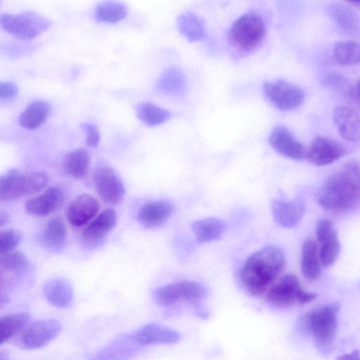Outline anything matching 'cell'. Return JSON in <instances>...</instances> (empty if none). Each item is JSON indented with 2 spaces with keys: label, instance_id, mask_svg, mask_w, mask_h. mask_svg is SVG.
I'll use <instances>...</instances> for the list:
<instances>
[{
  "label": "cell",
  "instance_id": "obj_3",
  "mask_svg": "<svg viewBox=\"0 0 360 360\" xmlns=\"http://www.w3.org/2000/svg\"><path fill=\"white\" fill-rule=\"evenodd\" d=\"M266 32L265 22L256 12H248L232 24L228 35L229 45L240 53H249L262 43Z\"/></svg>",
  "mask_w": 360,
  "mask_h": 360
},
{
  "label": "cell",
  "instance_id": "obj_40",
  "mask_svg": "<svg viewBox=\"0 0 360 360\" xmlns=\"http://www.w3.org/2000/svg\"><path fill=\"white\" fill-rule=\"evenodd\" d=\"M18 94V87L13 82H0V98L1 100H10L13 98Z\"/></svg>",
  "mask_w": 360,
  "mask_h": 360
},
{
  "label": "cell",
  "instance_id": "obj_13",
  "mask_svg": "<svg viewBox=\"0 0 360 360\" xmlns=\"http://www.w3.org/2000/svg\"><path fill=\"white\" fill-rule=\"evenodd\" d=\"M117 214L114 209L108 208L97 215L84 229L82 234L84 243L91 248L101 245L115 227Z\"/></svg>",
  "mask_w": 360,
  "mask_h": 360
},
{
  "label": "cell",
  "instance_id": "obj_19",
  "mask_svg": "<svg viewBox=\"0 0 360 360\" xmlns=\"http://www.w3.org/2000/svg\"><path fill=\"white\" fill-rule=\"evenodd\" d=\"M174 207L171 202L158 200L143 205L138 211L139 222L146 228L157 227L164 224L171 216Z\"/></svg>",
  "mask_w": 360,
  "mask_h": 360
},
{
  "label": "cell",
  "instance_id": "obj_4",
  "mask_svg": "<svg viewBox=\"0 0 360 360\" xmlns=\"http://www.w3.org/2000/svg\"><path fill=\"white\" fill-rule=\"evenodd\" d=\"M48 181L47 174L43 172L23 173L11 169L0 179V199L11 201L37 193L46 187Z\"/></svg>",
  "mask_w": 360,
  "mask_h": 360
},
{
  "label": "cell",
  "instance_id": "obj_33",
  "mask_svg": "<svg viewBox=\"0 0 360 360\" xmlns=\"http://www.w3.org/2000/svg\"><path fill=\"white\" fill-rule=\"evenodd\" d=\"M138 118L148 126H156L167 121L170 112L152 103H141L136 107Z\"/></svg>",
  "mask_w": 360,
  "mask_h": 360
},
{
  "label": "cell",
  "instance_id": "obj_34",
  "mask_svg": "<svg viewBox=\"0 0 360 360\" xmlns=\"http://www.w3.org/2000/svg\"><path fill=\"white\" fill-rule=\"evenodd\" d=\"M336 61L345 66L355 65L360 63V43L354 41L337 42L333 48Z\"/></svg>",
  "mask_w": 360,
  "mask_h": 360
},
{
  "label": "cell",
  "instance_id": "obj_12",
  "mask_svg": "<svg viewBox=\"0 0 360 360\" xmlns=\"http://www.w3.org/2000/svg\"><path fill=\"white\" fill-rule=\"evenodd\" d=\"M346 153V149L340 143L325 136H316L306 151L307 160L317 166L328 165Z\"/></svg>",
  "mask_w": 360,
  "mask_h": 360
},
{
  "label": "cell",
  "instance_id": "obj_32",
  "mask_svg": "<svg viewBox=\"0 0 360 360\" xmlns=\"http://www.w3.org/2000/svg\"><path fill=\"white\" fill-rule=\"evenodd\" d=\"M127 13V8L124 4L107 1L97 4L94 16L99 22L113 23L122 20Z\"/></svg>",
  "mask_w": 360,
  "mask_h": 360
},
{
  "label": "cell",
  "instance_id": "obj_21",
  "mask_svg": "<svg viewBox=\"0 0 360 360\" xmlns=\"http://www.w3.org/2000/svg\"><path fill=\"white\" fill-rule=\"evenodd\" d=\"M139 346L132 335H125L114 340L98 351L90 360H129Z\"/></svg>",
  "mask_w": 360,
  "mask_h": 360
},
{
  "label": "cell",
  "instance_id": "obj_29",
  "mask_svg": "<svg viewBox=\"0 0 360 360\" xmlns=\"http://www.w3.org/2000/svg\"><path fill=\"white\" fill-rule=\"evenodd\" d=\"M177 28L180 34L191 42L202 40L205 36L202 21L191 11L184 12L178 17Z\"/></svg>",
  "mask_w": 360,
  "mask_h": 360
},
{
  "label": "cell",
  "instance_id": "obj_16",
  "mask_svg": "<svg viewBox=\"0 0 360 360\" xmlns=\"http://www.w3.org/2000/svg\"><path fill=\"white\" fill-rule=\"evenodd\" d=\"M65 200L63 191L56 187L47 188L42 193L29 198L25 204L26 210L31 214L44 217L58 210Z\"/></svg>",
  "mask_w": 360,
  "mask_h": 360
},
{
  "label": "cell",
  "instance_id": "obj_38",
  "mask_svg": "<svg viewBox=\"0 0 360 360\" xmlns=\"http://www.w3.org/2000/svg\"><path fill=\"white\" fill-rule=\"evenodd\" d=\"M336 235V230L330 220L323 219L317 223L316 236L319 243Z\"/></svg>",
  "mask_w": 360,
  "mask_h": 360
},
{
  "label": "cell",
  "instance_id": "obj_11",
  "mask_svg": "<svg viewBox=\"0 0 360 360\" xmlns=\"http://www.w3.org/2000/svg\"><path fill=\"white\" fill-rule=\"evenodd\" d=\"M301 289L297 278L287 274L275 281L265 292V300L270 305L285 308L297 302V296Z\"/></svg>",
  "mask_w": 360,
  "mask_h": 360
},
{
  "label": "cell",
  "instance_id": "obj_39",
  "mask_svg": "<svg viewBox=\"0 0 360 360\" xmlns=\"http://www.w3.org/2000/svg\"><path fill=\"white\" fill-rule=\"evenodd\" d=\"M80 127L86 134V144L91 148H96L100 142V133L97 127L89 123H83Z\"/></svg>",
  "mask_w": 360,
  "mask_h": 360
},
{
  "label": "cell",
  "instance_id": "obj_24",
  "mask_svg": "<svg viewBox=\"0 0 360 360\" xmlns=\"http://www.w3.org/2000/svg\"><path fill=\"white\" fill-rule=\"evenodd\" d=\"M329 13L344 32L353 36L360 34L359 16L351 8L339 3L332 4L329 6Z\"/></svg>",
  "mask_w": 360,
  "mask_h": 360
},
{
  "label": "cell",
  "instance_id": "obj_43",
  "mask_svg": "<svg viewBox=\"0 0 360 360\" xmlns=\"http://www.w3.org/2000/svg\"><path fill=\"white\" fill-rule=\"evenodd\" d=\"M8 221V216L6 213L1 212L0 214V225L3 226Z\"/></svg>",
  "mask_w": 360,
  "mask_h": 360
},
{
  "label": "cell",
  "instance_id": "obj_42",
  "mask_svg": "<svg viewBox=\"0 0 360 360\" xmlns=\"http://www.w3.org/2000/svg\"><path fill=\"white\" fill-rule=\"evenodd\" d=\"M336 360H360V353L358 350H354L338 356Z\"/></svg>",
  "mask_w": 360,
  "mask_h": 360
},
{
  "label": "cell",
  "instance_id": "obj_45",
  "mask_svg": "<svg viewBox=\"0 0 360 360\" xmlns=\"http://www.w3.org/2000/svg\"><path fill=\"white\" fill-rule=\"evenodd\" d=\"M0 360H10L8 354L5 351H1L0 353Z\"/></svg>",
  "mask_w": 360,
  "mask_h": 360
},
{
  "label": "cell",
  "instance_id": "obj_44",
  "mask_svg": "<svg viewBox=\"0 0 360 360\" xmlns=\"http://www.w3.org/2000/svg\"><path fill=\"white\" fill-rule=\"evenodd\" d=\"M354 94L357 100L360 102V79L357 82L354 88Z\"/></svg>",
  "mask_w": 360,
  "mask_h": 360
},
{
  "label": "cell",
  "instance_id": "obj_22",
  "mask_svg": "<svg viewBox=\"0 0 360 360\" xmlns=\"http://www.w3.org/2000/svg\"><path fill=\"white\" fill-rule=\"evenodd\" d=\"M43 292L46 300L58 308H66L72 302L73 290L71 285L63 278H53L46 283Z\"/></svg>",
  "mask_w": 360,
  "mask_h": 360
},
{
  "label": "cell",
  "instance_id": "obj_30",
  "mask_svg": "<svg viewBox=\"0 0 360 360\" xmlns=\"http://www.w3.org/2000/svg\"><path fill=\"white\" fill-rule=\"evenodd\" d=\"M30 315L24 311L3 316L0 319V342H8L27 326Z\"/></svg>",
  "mask_w": 360,
  "mask_h": 360
},
{
  "label": "cell",
  "instance_id": "obj_6",
  "mask_svg": "<svg viewBox=\"0 0 360 360\" xmlns=\"http://www.w3.org/2000/svg\"><path fill=\"white\" fill-rule=\"evenodd\" d=\"M1 27L8 33L21 39H31L47 30L51 21L35 11L18 14H1Z\"/></svg>",
  "mask_w": 360,
  "mask_h": 360
},
{
  "label": "cell",
  "instance_id": "obj_14",
  "mask_svg": "<svg viewBox=\"0 0 360 360\" xmlns=\"http://www.w3.org/2000/svg\"><path fill=\"white\" fill-rule=\"evenodd\" d=\"M269 143L278 153L286 158L301 160L306 156L302 144L283 125L278 124L274 127Z\"/></svg>",
  "mask_w": 360,
  "mask_h": 360
},
{
  "label": "cell",
  "instance_id": "obj_41",
  "mask_svg": "<svg viewBox=\"0 0 360 360\" xmlns=\"http://www.w3.org/2000/svg\"><path fill=\"white\" fill-rule=\"evenodd\" d=\"M316 297V294L304 291L301 288L298 292L296 303L301 305L306 304L312 302Z\"/></svg>",
  "mask_w": 360,
  "mask_h": 360
},
{
  "label": "cell",
  "instance_id": "obj_37",
  "mask_svg": "<svg viewBox=\"0 0 360 360\" xmlns=\"http://www.w3.org/2000/svg\"><path fill=\"white\" fill-rule=\"evenodd\" d=\"M22 234L14 229L2 230L0 232L1 255L13 251L20 243Z\"/></svg>",
  "mask_w": 360,
  "mask_h": 360
},
{
  "label": "cell",
  "instance_id": "obj_35",
  "mask_svg": "<svg viewBox=\"0 0 360 360\" xmlns=\"http://www.w3.org/2000/svg\"><path fill=\"white\" fill-rule=\"evenodd\" d=\"M29 265L26 256L18 251L3 254L0 259L1 271L7 273L19 274L25 271Z\"/></svg>",
  "mask_w": 360,
  "mask_h": 360
},
{
  "label": "cell",
  "instance_id": "obj_10",
  "mask_svg": "<svg viewBox=\"0 0 360 360\" xmlns=\"http://www.w3.org/2000/svg\"><path fill=\"white\" fill-rule=\"evenodd\" d=\"M93 181L98 195L104 202L115 205L123 200L125 194L124 186L110 167H98L94 172Z\"/></svg>",
  "mask_w": 360,
  "mask_h": 360
},
{
  "label": "cell",
  "instance_id": "obj_36",
  "mask_svg": "<svg viewBox=\"0 0 360 360\" xmlns=\"http://www.w3.org/2000/svg\"><path fill=\"white\" fill-rule=\"evenodd\" d=\"M319 253L321 264L326 267L333 265L338 259L340 251L338 235L324 240L319 243Z\"/></svg>",
  "mask_w": 360,
  "mask_h": 360
},
{
  "label": "cell",
  "instance_id": "obj_5",
  "mask_svg": "<svg viewBox=\"0 0 360 360\" xmlns=\"http://www.w3.org/2000/svg\"><path fill=\"white\" fill-rule=\"evenodd\" d=\"M339 306L336 303L323 306L308 313L304 327L314 336L318 346L327 349L333 342L338 328Z\"/></svg>",
  "mask_w": 360,
  "mask_h": 360
},
{
  "label": "cell",
  "instance_id": "obj_17",
  "mask_svg": "<svg viewBox=\"0 0 360 360\" xmlns=\"http://www.w3.org/2000/svg\"><path fill=\"white\" fill-rule=\"evenodd\" d=\"M133 336L139 346L172 345L178 342L181 338L176 330L153 323L142 326Z\"/></svg>",
  "mask_w": 360,
  "mask_h": 360
},
{
  "label": "cell",
  "instance_id": "obj_9",
  "mask_svg": "<svg viewBox=\"0 0 360 360\" xmlns=\"http://www.w3.org/2000/svg\"><path fill=\"white\" fill-rule=\"evenodd\" d=\"M60 330L61 325L57 320H37L27 325L22 332L20 345L27 349L41 348L54 339Z\"/></svg>",
  "mask_w": 360,
  "mask_h": 360
},
{
  "label": "cell",
  "instance_id": "obj_1",
  "mask_svg": "<svg viewBox=\"0 0 360 360\" xmlns=\"http://www.w3.org/2000/svg\"><path fill=\"white\" fill-rule=\"evenodd\" d=\"M318 201L323 209L335 212L352 210L360 202V163L351 161L327 179Z\"/></svg>",
  "mask_w": 360,
  "mask_h": 360
},
{
  "label": "cell",
  "instance_id": "obj_8",
  "mask_svg": "<svg viewBox=\"0 0 360 360\" xmlns=\"http://www.w3.org/2000/svg\"><path fill=\"white\" fill-rule=\"evenodd\" d=\"M263 91L269 103L281 111H290L299 108L305 98L300 87L283 79L265 82Z\"/></svg>",
  "mask_w": 360,
  "mask_h": 360
},
{
  "label": "cell",
  "instance_id": "obj_7",
  "mask_svg": "<svg viewBox=\"0 0 360 360\" xmlns=\"http://www.w3.org/2000/svg\"><path fill=\"white\" fill-rule=\"evenodd\" d=\"M205 295L204 286L195 281L183 280L156 288L155 301L161 306H172L180 302L197 303Z\"/></svg>",
  "mask_w": 360,
  "mask_h": 360
},
{
  "label": "cell",
  "instance_id": "obj_2",
  "mask_svg": "<svg viewBox=\"0 0 360 360\" xmlns=\"http://www.w3.org/2000/svg\"><path fill=\"white\" fill-rule=\"evenodd\" d=\"M286 264L282 250L269 246L255 252L245 260L240 273L244 289L253 296L266 292Z\"/></svg>",
  "mask_w": 360,
  "mask_h": 360
},
{
  "label": "cell",
  "instance_id": "obj_18",
  "mask_svg": "<svg viewBox=\"0 0 360 360\" xmlns=\"http://www.w3.org/2000/svg\"><path fill=\"white\" fill-rule=\"evenodd\" d=\"M333 121L342 139L352 143L360 141V116L355 110L337 106L333 112Z\"/></svg>",
  "mask_w": 360,
  "mask_h": 360
},
{
  "label": "cell",
  "instance_id": "obj_26",
  "mask_svg": "<svg viewBox=\"0 0 360 360\" xmlns=\"http://www.w3.org/2000/svg\"><path fill=\"white\" fill-rule=\"evenodd\" d=\"M301 269L303 275L313 281L321 274V261L316 243L311 238L307 239L302 248Z\"/></svg>",
  "mask_w": 360,
  "mask_h": 360
},
{
  "label": "cell",
  "instance_id": "obj_20",
  "mask_svg": "<svg viewBox=\"0 0 360 360\" xmlns=\"http://www.w3.org/2000/svg\"><path fill=\"white\" fill-rule=\"evenodd\" d=\"M274 220L283 227L292 228L302 219L304 204L300 200H274L271 205Z\"/></svg>",
  "mask_w": 360,
  "mask_h": 360
},
{
  "label": "cell",
  "instance_id": "obj_15",
  "mask_svg": "<svg viewBox=\"0 0 360 360\" xmlns=\"http://www.w3.org/2000/svg\"><path fill=\"white\" fill-rule=\"evenodd\" d=\"M99 208V202L94 196L87 193L79 195L69 203L67 219L72 226H83L96 216Z\"/></svg>",
  "mask_w": 360,
  "mask_h": 360
},
{
  "label": "cell",
  "instance_id": "obj_31",
  "mask_svg": "<svg viewBox=\"0 0 360 360\" xmlns=\"http://www.w3.org/2000/svg\"><path fill=\"white\" fill-rule=\"evenodd\" d=\"M90 165V155L83 148H78L68 152L63 159V167L72 177L82 179L88 173Z\"/></svg>",
  "mask_w": 360,
  "mask_h": 360
},
{
  "label": "cell",
  "instance_id": "obj_25",
  "mask_svg": "<svg viewBox=\"0 0 360 360\" xmlns=\"http://www.w3.org/2000/svg\"><path fill=\"white\" fill-rule=\"evenodd\" d=\"M43 245L52 250H60L64 248L67 240L65 225L60 217L51 219L46 224L40 236Z\"/></svg>",
  "mask_w": 360,
  "mask_h": 360
},
{
  "label": "cell",
  "instance_id": "obj_23",
  "mask_svg": "<svg viewBox=\"0 0 360 360\" xmlns=\"http://www.w3.org/2000/svg\"><path fill=\"white\" fill-rule=\"evenodd\" d=\"M157 89L162 94L178 97L184 94L187 87V80L184 73L176 67L166 70L158 79Z\"/></svg>",
  "mask_w": 360,
  "mask_h": 360
},
{
  "label": "cell",
  "instance_id": "obj_28",
  "mask_svg": "<svg viewBox=\"0 0 360 360\" xmlns=\"http://www.w3.org/2000/svg\"><path fill=\"white\" fill-rule=\"evenodd\" d=\"M49 115V104L43 101H34L22 112L19 117V124L27 129H34L43 124Z\"/></svg>",
  "mask_w": 360,
  "mask_h": 360
},
{
  "label": "cell",
  "instance_id": "obj_27",
  "mask_svg": "<svg viewBox=\"0 0 360 360\" xmlns=\"http://www.w3.org/2000/svg\"><path fill=\"white\" fill-rule=\"evenodd\" d=\"M224 223L216 217L198 219L192 224V230L199 243H209L221 238L225 231Z\"/></svg>",
  "mask_w": 360,
  "mask_h": 360
}]
</instances>
